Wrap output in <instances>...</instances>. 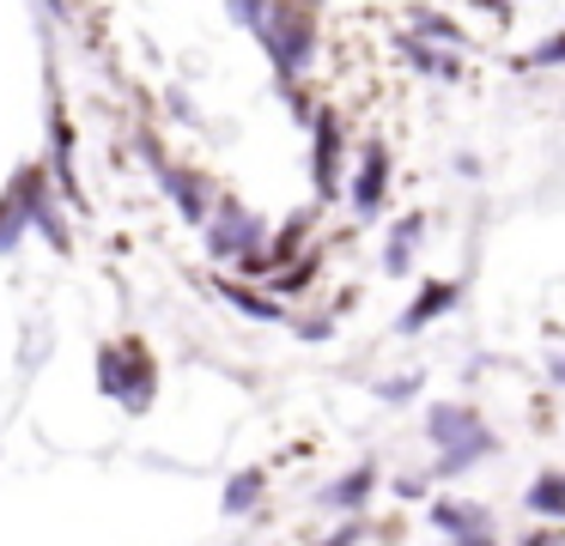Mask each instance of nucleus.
<instances>
[{
    "instance_id": "f257e3e1",
    "label": "nucleus",
    "mask_w": 565,
    "mask_h": 546,
    "mask_svg": "<svg viewBox=\"0 0 565 546\" xmlns=\"http://www.w3.org/2000/svg\"><path fill=\"white\" fill-rule=\"evenodd\" d=\"M426 437H431V449H444L438 480H456V473H468L475 461L499 456V431H492L475 407H462V400H438V407L426 413Z\"/></svg>"
},
{
    "instance_id": "f03ea898",
    "label": "nucleus",
    "mask_w": 565,
    "mask_h": 546,
    "mask_svg": "<svg viewBox=\"0 0 565 546\" xmlns=\"http://www.w3.org/2000/svg\"><path fill=\"white\" fill-rule=\"evenodd\" d=\"M98 388L110 400H122V413H147L159 400V358H152L147 340L122 334L98 346Z\"/></svg>"
},
{
    "instance_id": "7ed1b4c3",
    "label": "nucleus",
    "mask_w": 565,
    "mask_h": 546,
    "mask_svg": "<svg viewBox=\"0 0 565 546\" xmlns=\"http://www.w3.org/2000/svg\"><path fill=\"white\" fill-rule=\"evenodd\" d=\"M256 36H262V49H268V61H274V73H280V79L305 73L310 55H317V19H310L305 0H274V7L262 12Z\"/></svg>"
},
{
    "instance_id": "20e7f679",
    "label": "nucleus",
    "mask_w": 565,
    "mask_h": 546,
    "mask_svg": "<svg viewBox=\"0 0 565 546\" xmlns=\"http://www.w3.org/2000/svg\"><path fill=\"white\" fill-rule=\"evenodd\" d=\"M50 206V189H43V170L38 164H19L0 189V255H19V243L31 237L38 213Z\"/></svg>"
},
{
    "instance_id": "39448f33",
    "label": "nucleus",
    "mask_w": 565,
    "mask_h": 546,
    "mask_svg": "<svg viewBox=\"0 0 565 546\" xmlns=\"http://www.w3.org/2000/svg\"><path fill=\"white\" fill-rule=\"evenodd\" d=\"M207 255L213 261H256V255H268V225L249 206L220 201L207 218Z\"/></svg>"
},
{
    "instance_id": "423d86ee",
    "label": "nucleus",
    "mask_w": 565,
    "mask_h": 546,
    "mask_svg": "<svg viewBox=\"0 0 565 546\" xmlns=\"http://www.w3.org/2000/svg\"><path fill=\"white\" fill-rule=\"evenodd\" d=\"M147 152H152V140H147ZM152 176H159V189L177 201V213H183L189 225H207V206H213V201H207V182H201L195 170H177L171 158L152 152Z\"/></svg>"
},
{
    "instance_id": "0eeeda50",
    "label": "nucleus",
    "mask_w": 565,
    "mask_h": 546,
    "mask_svg": "<svg viewBox=\"0 0 565 546\" xmlns=\"http://www.w3.org/2000/svg\"><path fill=\"white\" fill-rule=\"evenodd\" d=\"M383 194H390V152H383V146H365V152H359V170H353V213L377 218Z\"/></svg>"
},
{
    "instance_id": "6e6552de",
    "label": "nucleus",
    "mask_w": 565,
    "mask_h": 546,
    "mask_svg": "<svg viewBox=\"0 0 565 546\" xmlns=\"http://www.w3.org/2000/svg\"><path fill=\"white\" fill-rule=\"evenodd\" d=\"M371 492H377V468L371 461H359V468H347L341 480H329L317 492V504L322 510H334V516H359V510L371 504Z\"/></svg>"
},
{
    "instance_id": "1a4fd4ad",
    "label": "nucleus",
    "mask_w": 565,
    "mask_h": 546,
    "mask_svg": "<svg viewBox=\"0 0 565 546\" xmlns=\"http://www.w3.org/2000/svg\"><path fill=\"white\" fill-rule=\"evenodd\" d=\"M310 133H317V158H310V176H317V194L329 201L334 182H341V121H334L329 109H317V116H310Z\"/></svg>"
},
{
    "instance_id": "9d476101",
    "label": "nucleus",
    "mask_w": 565,
    "mask_h": 546,
    "mask_svg": "<svg viewBox=\"0 0 565 546\" xmlns=\"http://www.w3.org/2000/svg\"><path fill=\"white\" fill-rule=\"evenodd\" d=\"M456 298H462V286H456V279H426V286H419V298L402 310V322H395V328H402V334H419V328L438 322Z\"/></svg>"
},
{
    "instance_id": "9b49d317",
    "label": "nucleus",
    "mask_w": 565,
    "mask_h": 546,
    "mask_svg": "<svg viewBox=\"0 0 565 546\" xmlns=\"http://www.w3.org/2000/svg\"><path fill=\"white\" fill-rule=\"evenodd\" d=\"M213 291H220L225 303H232L237 315H249V322H280V303L268 298V291H256V286H244V279H213Z\"/></svg>"
},
{
    "instance_id": "f8f14e48",
    "label": "nucleus",
    "mask_w": 565,
    "mask_h": 546,
    "mask_svg": "<svg viewBox=\"0 0 565 546\" xmlns=\"http://www.w3.org/2000/svg\"><path fill=\"white\" fill-rule=\"evenodd\" d=\"M262 492H268V473H262V468H237L232 480H225L220 510H225V516H249V510L262 504Z\"/></svg>"
},
{
    "instance_id": "ddd939ff",
    "label": "nucleus",
    "mask_w": 565,
    "mask_h": 546,
    "mask_svg": "<svg viewBox=\"0 0 565 546\" xmlns=\"http://www.w3.org/2000/svg\"><path fill=\"white\" fill-rule=\"evenodd\" d=\"M529 516H547V522H565V473H535L523 492Z\"/></svg>"
},
{
    "instance_id": "4468645a",
    "label": "nucleus",
    "mask_w": 565,
    "mask_h": 546,
    "mask_svg": "<svg viewBox=\"0 0 565 546\" xmlns=\"http://www.w3.org/2000/svg\"><path fill=\"white\" fill-rule=\"evenodd\" d=\"M431 522H438L450 540H462V534H492V516L480 504H431Z\"/></svg>"
},
{
    "instance_id": "2eb2a0df",
    "label": "nucleus",
    "mask_w": 565,
    "mask_h": 546,
    "mask_svg": "<svg viewBox=\"0 0 565 546\" xmlns=\"http://www.w3.org/2000/svg\"><path fill=\"white\" fill-rule=\"evenodd\" d=\"M419 231H426V218H402V225L390 231V243H383V274H407L414 267V249H419Z\"/></svg>"
},
{
    "instance_id": "dca6fc26",
    "label": "nucleus",
    "mask_w": 565,
    "mask_h": 546,
    "mask_svg": "<svg viewBox=\"0 0 565 546\" xmlns=\"http://www.w3.org/2000/svg\"><path fill=\"white\" fill-rule=\"evenodd\" d=\"M523 67H565V31L559 36H547V43H535L523 55Z\"/></svg>"
},
{
    "instance_id": "f3484780",
    "label": "nucleus",
    "mask_w": 565,
    "mask_h": 546,
    "mask_svg": "<svg viewBox=\"0 0 565 546\" xmlns=\"http://www.w3.org/2000/svg\"><path fill=\"white\" fill-rule=\"evenodd\" d=\"M419 395V376L407 371V376H390V383H377V400H390V407H402V400H414Z\"/></svg>"
},
{
    "instance_id": "a211bd4d",
    "label": "nucleus",
    "mask_w": 565,
    "mask_h": 546,
    "mask_svg": "<svg viewBox=\"0 0 565 546\" xmlns=\"http://www.w3.org/2000/svg\"><path fill=\"white\" fill-rule=\"evenodd\" d=\"M225 7H232V19H237V24H249V31H256V24H262V12H268L274 0H225Z\"/></svg>"
},
{
    "instance_id": "6ab92c4d",
    "label": "nucleus",
    "mask_w": 565,
    "mask_h": 546,
    "mask_svg": "<svg viewBox=\"0 0 565 546\" xmlns=\"http://www.w3.org/2000/svg\"><path fill=\"white\" fill-rule=\"evenodd\" d=\"M516 546H565V534L559 528H541V534H523Z\"/></svg>"
},
{
    "instance_id": "aec40b11",
    "label": "nucleus",
    "mask_w": 565,
    "mask_h": 546,
    "mask_svg": "<svg viewBox=\"0 0 565 546\" xmlns=\"http://www.w3.org/2000/svg\"><path fill=\"white\" fill-rule=\"evenodd\" d=\"M353 540H359V522H347L341 534H329V540H317V546H353Z\"/></svg>"
},
{
    "instance_id": "412c9836",
    "label": "nucleus",
    "mask_w": 565,
    "mask_h": 546,
    "mask_svg": "<svg viewBox=\"0 0 565 546\" xmlns=\"http://www.w3.org/2000/svg\"><path fill=\"white\" fill-rule=\"evenodd\" d=\"M450 546H499L492 534H462V540H450Z\"/></svg>"
}]
</instances>
